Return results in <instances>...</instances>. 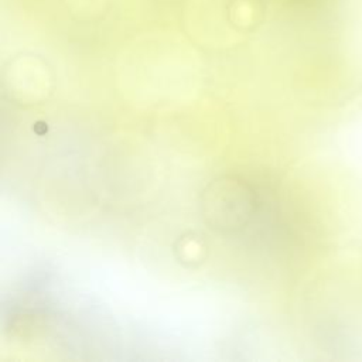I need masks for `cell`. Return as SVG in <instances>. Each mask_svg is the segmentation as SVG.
Wrapping results in <instances>:
<instances>
[{
	"label": "cell",
	"instance_id": "6da1fadb",
	"mask_svg": "<svg viewBox=\"0 0 362 362\" xmlns=\"http://www.w3.org/2000/svg\"><path fill=\"white\" fill-rule=\"evenodd\" d=\"M315 0H75V8L86 24L119 27L144 18L168 17L185 28L208 33L226 28L233 33L279 37L308 13Z\"/></svg>",
	"mask_w": 362,
	"mask_h": 362
}]
</instances>
